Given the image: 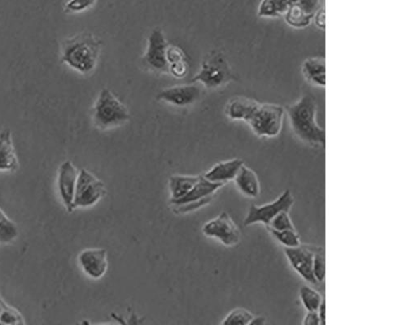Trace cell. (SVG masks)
Masks as SVG:
<instances>
[{
    "label": "cell",
    "instance_id": "cell-28",
    "mask_svg": "<svg viewBox=\"0 0 407 325\" xmlns=\"http://www.w3.org/2000/svg\"><path fill=\"white\" fill-rule=\"evenodd\" d=\"M313 272L317 283H321L325 279L326 274V257L325 253L318 250L315 253L313 260Z\"/></svg>",
    "mask_w": 407,
    "mask_h": 325
},
{
    "label": "cell",
    "instance_id": "cell-37",
    "mask_svg": "<svg viewBox=\"0 0 407 325\" xmlns=\"http://www.w3.org/2000/svg\"><path fill=\"white\" fill-rule=\"evenodd\" d=\"M267 319L264 317H254L252 321L250 322V325H264L267 324Z\"/></svg>",
    "mask_w": 407,
    "mask_h": 325
},
{
    "label": "cell",
    "instance_id": "cell-12",
    "mask_svg": "<svg viewBox=\"0 0 407 325\" xmlns=\"http://www.w3.org/2000/svg\"><path fill=\"white\" fill-rule=\"evenodd\" d=\"M284 254L291 266L302 279L311 284H317L314 272H313L314 251L300 245L296 248H285Z\"/></svg>",
    "mask_w": 407,
    "mask_h": 325
},
{
    "label": "cell",
    "instance_id": "cell-30",
    "mask_svg": "<svg viewBox=\"0 0 407 325\" xmlns=\"http://www.w3.org/2000/svg\"><path fill=\"white\" fill-rule=\"evenodd\" d=\"M98 0H70L65 4L66 13H78L86 11L96 4Z\"/></svg>",
    "mask_w": 407,
    "mask_h": 325
},
{
    "label": "cell",
    "instance_id": "cell-4",
    "mask_svg": "<svg viewBox=\"0 0 407 325\" xmlns=\"http://www.w3.org/2000/svg\"><path fill=\"white\" fill-rule=\"evenodd\" d=\"M234 79V75L223 52L213 50L204 59L201 70L192 82H200L208 89L221 88Z\"/></svg>",
    "mask_w": 407,
    "mask_h": 325
},
{
    "label": "cell",
    "instance_id": "cell-32",
    "mask_svg": "<svg viewBox=\"0 0 407 325\" xmlns=\"http://www.w3.org/2000/svg\"><path fill=\"white\" fill-rule=\"evenodd\" d=\"M166 58L169 65L175 64V63L187 60L184 51L174 45H168L167 47Z\"/></svg>",
    "mask_w": 407,
    "mask_h": 325
},
{
    "label": "cell",
    "instance_id": "cell-15",
    "mask_svg": "<svg viewBox=\"0 0 407 325\" xmlns=\"http://www.w3.org/2000/svg\"><path fill=\"white\" fill-rule=\"evenodd\" d=\"M260 103L253 98L237 96L230 101L225 108L226 116L232 120L248 122L259 107Z\"/></svg>",
    "mask_w": 407,
    "mask_h": 325
},
{
    "label": "cell",
    "instance_id": "cell-26",
    "mask_svg": "<svg viewBox=\"0 0 407 325\" xmlns=\"http://www.w3.org/2000/svg\"><path fill=\"white\" fill-rule=\"evenodd\" d=\"M253 317V314L246 309L236 308L227 314L222 324L224 325H246L252 321Z\"/></svg>",
    "mask_w": 407,
    "mask_h": 325
},
{
    "label": "cell",
    "instance_id": "cell-34",
    "mask_svg": "<svg viewBox=\"0 0 407 325\" xmlns=\"http://www.w3.org/2000/svg\"><path fill=\"white\" fill-rule=\"evenodd\" d=\"M315 24L318 29L325 30V7H320L314 15Z\"/></svg>",
    "mask_w": 407,
    "mask_h": 325
},
{
    "label": "cell",
    "instance_id": "cell-18",
    "mask_svg": "<svg viewBox=\"0 0 407 325\" xmlns=\"http://www.w3.org/2000/svg\"><path fill=\"white\" fill-rule=\"evenodd\" d=\"M234 183L239 192L244 196L255 198H258L261 192V186L258 177L256 172L244 165L234 177Z\"/></svg>",
    "mask_w": 407,
    "mask_h": 325
},
{
    "label": "cell",
    "instance_id": "cell-2",
    "mask_svg": "<svg viewBox=\"0 0 407 325\" xmlns=\"http://www.w3.org/2000/svg\"><path fill=\"white\" fill-rule=\"evenodd\" d=\"M103 42L91 33L83 32L67 39L61 46V62L83 75L95 70Z\"/></svg>",
    "mask_w": 407,
    "mask_h": 325
},
{
    "label": "cell",
    "instance_id": "cell-20",
    "mask_svg": "<svg viewBox=\"0 0 407 325\" xmlns=\"http://www.w3.org/2000/svg\"><path fill=\"white\" fill-rule=\"evenodd\" d=\"M299 0H262L258 15L263 18H277L284 17L288 10Z\"/></svg>",
    "mask_w": 407,
    "mask_h": 325
},
{
    "label": "cell",
    "instance_id": "cell-36",
    "mask_svg": "<svg viewBox=\"0 0 407 325\" xmlns=\"http://www.w3.org/2000/svg\"><path fill=\"white\" fill-rule=\"evenodd\" d=\"M317 312L320 318L321 325H325L326 324V302L325 298H323V300Z\"/></svg>",
    "mask_w": 407,
    "mask_h": 325
},
{
    "label": "cell",
    "instance_id": "cell-6",
    "mask_svg": "<svg viewBox=\"0 0 407 325\" xmlns=\"http://www.w3.org/2000/svg\"><path fill=\"white\" fill-rule=\"evenodd\" d=\"M106 193V186L102 181L89 171L81 170L77 181L74 209L95 206Z\"/></svg>",
    "mask_w": 407,
    "mask_h": 325
},
{
    "label": "cell",
    "instance_id": "cell-16",
    "mask_svg": "<svg viewBox=\"0 0 407 325\" xmlns=\"http://www.w3.org/2000/svg\"><path fill=\"white\" fill-rule=\"evenodd\" d=\"M244 165V161L241 159L220 162L206 172L204 177L208 181L225 185L226 183L234 181Z\"/></svg>",
    "mask_w": 407,
    "mask_h": 325
},
{
    "label": "cell",
    "instance_id": "cell-23",
    "mask_svg": "<svg viewBox=\"0 0 407 325\" xmlns=\"http://www.w3.org/2000/svg\"><path fill=\"white\" fill-rule=\"evenodd\" d=\"M18 237V229L0 208V243L8 244Z\"/></svg>",
    "mask_w": 407,
    "mask_h": 325
},
{
    "label": "cell",
    "instance_id": "cell-25",
    "mask_svg": "<svg viewBox=\"0 0 407 325\" xmlns=\"http://www.w3.org/2000/svg\"><path fill=\"white\" fill-rule=\"evenodd\" d=\"M268 230L274 238L284 246L286 248H296L301 245L300 238L296 232V229L283 230V231H277V230L270 229Z\"/></svg>",
    "mask_w": 407,
    "mask_h": 325
},
{
    "label": "cell",
    "instance_id": "cell-24",
    "mask_svg": "<svg viewBox=\"0 0 407 325\" xmlns=\"http://www.w3.org/2000/svg\"><path fill=\"white\" fill-rule=\"evenodd\" d=\"M300 298L307 312H317L323 300L320 293L306 286L301 287Z\"/></svg>",
    "mask_w": 407,
    "mask_h": 325
},
{
    "label": "cell",
    "instance_id": "cell-27",
    "mask_svg": "<svg viewBox=\"0 0 407 325\" xmlns=\"http://www.w3.org/2000/svg\"><path fill=\"white\" fill-rule=\"evenodd\" d=\"M25 319L18 309L7 305L0 314V324L20 325L25 324Z\"/></svg>",
    "mask_w": 407,
    "mask_h": 325
},
{
    "label": "cell",
    "instance_id": "cell-3",
    "mask_svg": "<svg viewBox=\"0 0 407 325\" xmlns=\"http://www.w3.org/2000/svg\"><path fill=\"white\" fill-rule=\"evenodd\" d=\"M128 109L108 89H103L92 110V120L98 129L120 127L130 120Z\"/></svg>",
    "mask_w": 407,
    "mask_h": 325
},
{
    "label": "cell",
    "instance_id": "cell-14",
    "mask_svg": "<svg viewBox=\"0 0 407 325\" xmlns=\"http://www.w3.org/2000/svg\"><path fill=\"white\" fill-rule=\"evenodd\" d=\"M20 162L10 129L0 132V172H14L19 170Z\"/></svg>",
    "mask_w": 407,
    "mask_h": 325
},
{
    "label": "cell",
    "instance_id": "cell-10",
    "mask_svg": "<svg viewBox=\"0 0 407 325\" xmlns=\"http://www.w3.org/2000/svg\"><path fill=\"white\" fill-rule=\"evenodd\" d=\"M80 171L70 160H66L61 165L57 178V187L62 203L64 204L68 212H73L74 209V198L77 181Z\"/></svg>",
    "mask_w": 407,
    "mask_h": 325
},
{
    "label": "cell",
    "instance_id": "cell-19",
    "mask_svg": "<svg viewBox=\"0 0 407 325\" xmlns=\"http://www.w3.org/2000/svg\"><path fill=\"white\" fill-rule=\"evenodd\" d=\"M224 185L208 181L204 176H201L199 181L184 198L178 201L171 203L172 205H181V204L200 201L207 197L215 196V193Z\"/></svg>",
    "mask_w": 407,
    "mask_h": 325
},
{
    "label": "cell",
    "instance_id": "cell-7",
    "mask_svg": "<svg viewBox=\"0 0 407 325\" xmlns=\"http://www.w3.org/2000/svg\"><path fill=\"white\" fill-rule=\"evenodd\" d=\"M294 204V197L289 190H286L273 203L264 204L262 206L252 204L249 207L246 217L244 219L245 227L255 224H263L269 227L271 221L283 212H289Z\"/></svg>",
    "mask_w": 407,
    "mask_h": 325
},
{
    "label": "cell",
    "instance_id": "cell-9",
    "mask_svg": "<svg viewBox=\"0 0 407 325\" xmlns=\"http://www.w3.org/2000/svg\"><path fill=\"white\" fill-rule=\"evenodd\" d=\"M168 45L163 31L159 28L154 29L149 37L143 64L150 70L156 72H169V64L166 58Z\"/></svg>",
    "mask_w": 407,
    "mask_h": 325
},
{
    "label": "cell",
    "instance_id": "cell-38",
    "mask_svg": "<svg viewBox=\"0 0 407 325\" xmlns=\"http://www.w3.org/2000/svg\"><path fill=\"white\" fill-rule=\"evenodd\" d=\"M8 304L4 302L1 298H0V314L3 312L4 309L6 307Z\"/></svg>",
    "mask_w": 407,
    "mask_h": 325
},
{
    "label": "cell",
    "instance_id": "cell-21",
    "mask_svg": "<svg viewBox=\"0 0 407 325\" xmlns=\"http://www.w3.org/2000/svg\"><path fill=\"white\" fill-rule=\"evenodd\" d=\"M201 176L175 175L170 178V203L180 200L184 198L196 183Z\"/></svg>",
    "mask_w": 407,
    "mask_h": 325
},
{
    "label": "cell",
    "instance_id": "cell-11",
    "mask_svg": "<svg viewBox=\"0 0 407 325\" xmlns=\"http://www.w3.org/2000/svg\"><path fill=\"white\" fill-rule=\"evenodd\" d=\"M78 264L84 274L93 280H100L106 274L108 262L106 250L89 248L78 255Z\"/></svg>",
    "mask_w": 407,
    "mask_h": 325
},
{
    "label": "cell",
    "instance_id": "cell-5",
    "mask_svg": "<svg viewBox=\"0 0 407 325\" xmlns=\"http://www.w3.org/2000/svg\"><path fill=\"white\" fill-rule=\"evenodd\" d=\"M285 109L278 104L260 103L247 124L259 138H275L283 127Z\"/></svg>",
    "mask_w": 407,
    "mask_h": 325
},
{
    "label": "cell",
    "instance_id": "cell-22",
    "mask_svg": "<svg viewBox=\"0 0 407 325\" xmlns=\"http://www.w3.org/2000/svg\"><path fill=\"white\" fill-rule=\"evenodd\" d=\"M285 22L291 27L305 29L309 26L313 18L301 8L299 2L293 5L284 15Z\"/></svg>",
    "mask_w": 407,
    "mask_h": 325
},
{
    "label": "cell",
    "instance_id": "cell-31",
    "mask_svg": "<svg viewBox=\"0 0 407 325\" xmlns=\"http://www.w3.org/2000/svg\"><path fill=\"white\" fill-rule=\"evenodd\" d=\"M213 196L207 197L201 199L200 201L192 202L181 205H174V212L177 214H185L196 211L207 205L213 200Z\"/></svg>",
    "mask_w": 407,
    "mask_h": 325
},
{
    "label": "cell",
    "instance_id": "cell-33",
    "mask_svg": "<svg viewBox=\"0 0 407 325\" xmlns=\"http://www.w3.org/2000/svg\"><path fill=\"white\" fill-rule=\"evenodd\" d=\"M169 72L177 78L186 77L189 72V64L187 60L175 63L169 65Z\"/></svg>",
    "mask_w": 407,
    "mask_h": 325
},
{
    "label": "cell",
    "instance_id": "cell-13",
    "mask_svg": "<svg viewBox=\"0 0 407 325\" xmlns=\"http://www.w3.org/2000/svg\"><path fill=\"white\" fill-rule=\"evenodd\" d=\"M201 96L199 87L192 84L174 87L161 91L156 96V101H164L177 107H187L195 103Z\"/></svg>",
    "mask_w": 407,
    "mask_h": 325
},
{
    "label": "cell",
    "instance_id": "cell-29",
    "mask_svg": "<svg viewBox=\"0 0 407 325\" xmlns=\"http://www.w3.org/2000/svg\"><path fill=\"white\" fill-rule=\"evenodd\" d=\"M268 229L283 231V230L295 229L294 223L289 217V212H283L276 216L271 221Z\"/></svg>",
    "mask_w": 407,
    "mask_h": 325
},
{
    "label": "cell",
    "instance_id": "cell-1",
    "mask_svg": "<svg viewBox=\"0 0 407 325\" xmlns=\"http://www.w3.org/2000/svg\"><path fill=\"white\" fill-rule=\"evenodd\" d=\"M284 109L291 129L297 138L307 145L325 148L326 132L317 122L318 106L314 96L304 94Z\"/></svg>",
    "mask_w": 407,
    "mask_h": 325
},
{
    "label": "cell",
    "instance_id": "cell-17",
    "mask_svg": "<svg viewBox=\"0 0 407 325\" xmlns=\"http://www.w3.org/2000/svg\"><path fill=\"white\" fill-rule=\"evenodd\" d=\"M301 73L311 85L325 88L326 86V60L325 57H310L302 63Z\"/></svg>",
    "mask_w": 407,
    "mask_h": 325
},
{
    "label": "cell",
    "instance_id": "cell-35",
    "mask_svg": "<svg viewBox=\"0 0 407 325\" xmlns=\"http://www.w3.org/2000/svg\"><path fill=\"white\" fill-rule=\"evenodd\" d=\"M302 324L304 325H321L318 312H308Z\"/></svg>",
    "mask_w": 407,
    "mask_h": 325
},
{
    "label": "cell",
    "instance_id": "cell-8",
    "mask_svg": "<svg viewBox=\"0 0 407 325\" xmlns=\"http://www.w3.org/2000/svg\"><path fill=\"white\" fill-rule=\"evenodd\" d=\"M202 232L206 237L216 238L229 248L237 246L242 238L241 230L230 215L225 212L204 224Z\"/></svg>",
    "mask_w": 407,
    "mask_h": 325
}]
</instances>
